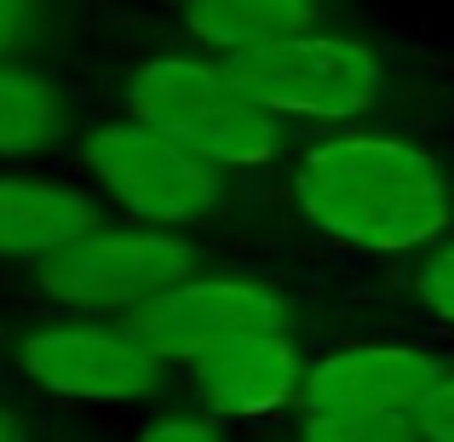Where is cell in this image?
Wrapping results in <instances>:
<instances>
[{"mask_svg":"<svg viewBox=\"0 0 454 442\" xmlns=\"http://www.w3.org/2000/svg\"><path fill=\"white\" fill-rule=\"evenodd\" d=\"M87 173L98 178V190L115 207H127L138 224H155V230H178V224L207 219L224 190L219 167H207L201 155L173 144L138 115L104 121L87 138Z\"/></svg>","mask_w":454,"mask_h":442,"instance_id":"5","label":"cell"},{"mask_svg":"<svg viewBox=\"0 0 454 442\" xmlns=\"http://www.w3.org/2000/svg\"><path fill=\"white\" fill-rule=\"evenodd\" d=\"M196 242H184L178 230L127 224V230H87L64 253L35 265V282L52 305H69L81 316H110V310L133 316L155 293L196 276Z\"/></svg>","mask_w":454,"mask_h":442,"instance_id":"3","label":"cell"},{"mask_svg":"<svg viewBox=\"0 0 454 442\" xmlns=\"http://www.w3.org/2000/svg\"><path fill=\"white\" fill-rule=\"evenodd\" d=\"M52 0H0V64H23V52L46 41Z\"/></svg>","mask_w":454,"mask_h":442,"instance_id":"14","label":"cell"},{"mask_svg":"<svg viewBox=\"0 0 454 442\" xmlns=\"http://www.w3.org/2000/svg\"><path fill=\"white\" fill-rule=\"evenodd\" d=\"M294 207L317 236L356 253L432 247L454 219V184L432 150L386 133L322 138L294 167Z\"/></svg>","mask_w":454,"mask_h":442,"instance_id":"1","label":"cell"},{"mask_svg":"<svg viewBox=\"0 0 454 442\" xmlns=\"http://www.w3.org/2000/svg\"><path fill=\"white\" fill-rule=\"evenodd\" d=\"M75 127V104L52 75L29 64H0V161L58 150Z\"/></svg>","mask_w":454,"mask_h":442,"instance_id":"12","label":"cell"},{"mask_svg":"<svg viewBox=\"0 0 454 442\" xmlns=\"http://www.w3.org/2000/svg\"><path fill=\"white\" fill-rule=\"evenodd\" d=\"M133 442H224L207 420H190V414H167V420H150Z\"/></svg>","mask_w":454,"mask_h":442,"instance_id":"17","label":"cell"},{"mask_svg":"<svg viewBox=\"0 0 454 442\" xmlns=\"http://www.w3.org/2000/svg\"><path fill=\"white\" fill-rule=\"evenodd\" d=\"M294 322L282 288L254 276H190L178 288L155 293L145 310L127 316V328L150 345L161 362H196L242 333H277Z\"/></svg>","mask_w":454,"mask_h":442,"instance_id":"7","label":"cell"},{"mask_svg":"<svg viewBox=\"0 0 454 442\" xmlns=\"http://www.w3.org/2000/svg\"><path fill=\"white\" fill-rule=\"evenodd\" d=\"M0 442H29V420L18 408H6V402H0Z\"/></svg>","mask_w":454,"mask_h":442,"instance_id":"18","label":"cell"},{"mask_svg":"<svg viewBox=\"0 0 454 442\" xmlns=\"http://www.w3.org/2000/svg\"><path fill=\"white\" fill-rule=\"evenodd\" d=\"M305 442H420V431H414V420L328 414V420H305Z\"/></svg>","mask_w":454,"mask_h":442,"instance_id":"13","label":"cell"},{"mask_svg":"<svg viewBox=\"0 0 454 442\" xmlns=\"http://www.w3.org/2000/svg\"><path fill=\"white\" fill-rule=\"evenodd\" d=\"M127 110L219 173H259L282 150V121L247 92V81L224 58H150L127 81Z\"/></svg>","mask_w":454,"mask_h":442,"instance_id":"2","label":"cell"},{"mask_svg":"<svg viewBox=\"0 0 454 442\" xmlns=\"http://www.w3.org/2000/svg\"><path fill=\"white\" fill-rule=\"evenodd\" d=\"M449 368L414 345H345L305 368V414H374V420H414Z\"/></svg>","mask_w":454,"mask_h":442,"instance_id":"8","label":"cell"},{"mask_svg":"<svg viewBox=\"0 0 454 442\" xmlns=\"http://www.w3.org/2000/svg\"><path fill=\"white\" fill-rule=\"evenodd\" d=\"M236 75L277 121H363L386 104V64L356 35L317 29L265 46L254 58H236Z\"/></svg>","mask_w":454,"mask_h":442,"instance_id":"4","label":"cell"},{"mask_svg":"<svg viewBox=\"0 0 454 442\" xmlns=\"http://www.w3.org/2000/svg\"><path fill=\"white\" fill-rule=\"evenodd\" d=\"M98 230V201L64 178H29V173H0V259L12 265H46Z\"/></svg>","mask_w":454,"mask_h":442,"instance_id":"10","label":"cell"},{"mask_svg":"<svg viewBox=\"0 0 454 442\" xmlns=\"http://www.w3.org/2000/svg\"><path fill=\"white\" fill-rule=\"evenodd\" d=\"M305 356L288 328L277 333H242V339L219 345V351L196 356L190 379H196L201 402L224 420H265V414L288 408L305 397Z\"/></svg>","mask_w":454,"mask_h":442,"instance_id":"9","label":"cell"},{"mask_svg":"<svg viewBox=\"0 0 454 442\" xmlns=\"http://www.w3.org/2000/svg\"><path fill=\"white\" fill-rule=\"evenodd\" d=\"M18 368L29 385L64 402H138L161 385V356L115 322H41L18 339Z\"/></svg>","mask_w":454,"mask_h":442,"instance_id":"6","label":"cell"},{"mask_svg":"<svg viewBox=\"0 0 454 442\" xmlns=\"http://www.w3.org/2000/svg\"><path fill=\"white\" fill-rule=\"evenodd\" d=\"M420 305L432 310L443 328H454V242L432 247V259L420 265Z\"/></svg>","mask_w":454,"mask_h":442,"instance_id":"15","label":"cell"},{"mask_svg":"<svg viewBox=\"0 0 454 442\" xmlns=\"http://www.w3.org/2000/svg\"><path fill=\"white\" fill-rule=\"evenodd\" d=\"M184 29L213 58L236 64L265 46L322 29V0H184Z\"/></svg>","mask_w":454,"mask_h":442,"instance_id":"11","label":"cell"},{"mask_svg":"<svg viewBox=\"0 0 454 442\" xmlns=\"http://www.w3.org/2000/svg\"><path fill=\"white\" fill-rule=\"evenodd\" d=\"M414 431H420V442H454V374H443V379H437V391L420 402Z\"/></svg>","mask_w":454,"mask_h":442,"instance_id":"16","label":"cell"}]
</instances>
